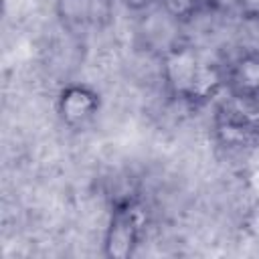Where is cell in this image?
Returning a JSON list of instances; mask_svg holds the SVG:
<instances>
[{
    "label": "cell",
    "instance_id": "cell-1",
    "mask_svg": "<svg viewBox=\"0 0 259 259\" xmlns=\"http://www.w3.org/2000/svg\"><path fill=\"white\" fill-rule=\"evenodd\" d=\"M162 77L174 97L190 103H204L225 87V71L194 45L182 40L164 49Z\"/></svg>",
    "mask_w": 259,
    "mask_h": 259
},
{
    "label": "cell",
    "instance_id": "cell-2",
    "mask_svg": "<svg viewBox=\"0 0 259 259\" xmlns=\"http://www.w3.org/2000/svg\"><path fill=\"white\" fill-rule=\"evenodd\" d=\"M146 227V210L136 198H121L113 204L105 237H103V253L109 259H130L140 241Z\"/></svg>",
    "mask_w": 259,
    "mask_h": 259
},
{
    "label": "cell",
    "instance_id": "cell-3",
    "mask_svg": "<svg viewBox=\"0 0 259 259\" xmlns=\"http://www.w3.org/2000/svg\"><path fill=\"white\" fill-rule=\"evenodd\" d=\"M101 107V97L95 89L83 83H71L57 97V113L61 121L73 130H81L95 119Z\"/></svg>",
    "mask_w": 259,
    "mask_h": 259
},
{
    "label": "cell",
    "instance_id": "cell-4",
    "mask_svg": "<svg viewBox=\"0 0 259 259\" xmlns=\"http://www.w3.org/2000/svg\"><path fill=\"white\" fill-rule=\"evenodd\" d=\"M57 16L69 30L103 28L113 14V0H57Z\"/></svg>",
    "mask_w": 259,
    "mask_h": 259
},
{
    "label": "cell",
    "instance_id": "cell-5",
    "mask_svg": "<svg viewBox=\"0 0 259 259\" xmlns=\"http://www.w3.org/2000/svg\"><path fill=\"white\" fill-rule=\"evenodd\" d=\"M217 138L229 148H251L259 142V130L249 121V117L237 107L235 101L225 103L214 121Z\"/></svg>",
    "mask_w": 259,
    "mask_h": 259
},
{
    "label": "cell",
    "instance_id": "cell-6",
    "mask_svg": "<svg viewBox=\"0 0 259 259\" xmlns=\"http://www.w3.org/2000/svg\"><path fill=\"white\" fill-rule=\"evenodd\" d=\"M225 85L233 97L251 99L259 95V53L239 55L225 71Z\"/></svg>",
    "mask_w": 259,
    "mask_h": 259
},
{
    "label": "cell",
    "instance_id": "cell-7",
    "mask_svg": "<svg viewBox=\"0 0 259 259\" xmlns=\"http://www.w3.org/2000/svg\"><path fill=\"white\" fill-rule=\"evenodd\" d=\"M160 2H162V10L176 22L192 18L204 6V0H160Z\"/></svg>",
    "mask_w": 259,
    "mask_h": 259
},
{
    "label": "cell",
    "instance_id": "cell-8",
    "mask_svg": "<svg viewBox=\"0 0 259 259\" xmlns=\"http://www.w3.org/2000/svg\"><path fill=\"white\" fill-rule=\"evenodd\" d=\"M237 4L243 10V14L259 18V0H237Z\"/></svg>",
    "mask_w": 259,
    "mask_h": 259
},
{
    "label": "cell",
    "instance_id": "cell-9",
    "mask_svg": "<svg viewBox=\"0 0 259 259\" xmlns=\"http://www.w3.org/2000/svg\"><path fill=\"white\" fill-rule=\"evenodd\" d=\"M125 8H130V10H144V8H148L154 0H119Z\"/></svg>",
    "mask_w": 259,
    "mask_h": 259
},
{
    "label": "cell",
    "instance_id": "cell-10",
    "mask_svg": "<svg viewBox=\"0 0 259 259\" xmlns=\"http://www.w3.org/2000/svg\"><path fill=\"white\" fill-rule=\"evenodd\" d=\"M227 0H204V6H208V8H219V6H223Z\"/></svg>",
    "mask_w": 259,
    "mask_h": 259
}]
</instances>
